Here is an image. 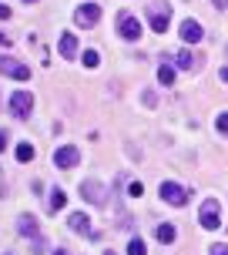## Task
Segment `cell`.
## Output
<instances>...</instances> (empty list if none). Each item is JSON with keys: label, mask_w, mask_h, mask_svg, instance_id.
<instances>
[{"label": "cell", "mask_w": 228, "mask_h": 255, "mask_svg": "<svg viewBox=\"0 0 228 255\" xmlns=\"http://www.w3.org/2000/svg\"><path fill=\"white\" fill-rule=\"evenodd\" d=\"M117 34H121L124 40H131V44H134V40L141 37V24L134 20V17H131V13H121V17H117Z\"/></svg>", "instance_id": "52a82bcc"}, {"label": "cell", "mask_w": 228, "mask_h": 255, "mask_svg": "<svg viewBox=\"0 0 228 255\" xmlns=\"http://www.w3.org/2000/svg\"><path fill=\"white\" fill-rule=\"evenodd\" d=\"M3 148H7V131H0V154H3Z\"/></svg>", "instance_id": "484cf974"}, {"label": "cell", "mask_w": 228, "mask_h": 255, "mask_svg": "<svg viewBox=\"0 0 228 255\" xmlns=\"http://www.w3.org/2000/svg\"><path fill=\"white\" fill-rule=\"evenodd\" d=\"M127 255H144V242L141 239H131L127 242Z\"/></svg>", "instance_id": "d6986e66"}, {"label": "cell", "mask_w": 228, "mask_h": 255, "mask_svg": "<svg viewBox=\"0 0 228 255\" xmlns=\"http://www.w3.org/2000/svg\"><path fill=\"white\" fill-rule=\"evenodd\" d=\"M98 64H101L98 51H84V67H98Z\"/></svg>", "instance_id": "44dd1931"}, {"label": "cell", "mask_w": 228, "mask_h": 255, "mask_svg": "<svg viewBox=\"0 0 228 255\" xmlns=\"http://www.w3.org/2000/svg\"><path fill=\"white\" fill-rule=\"evenodd\" d=\"M158 195H161L168 205H175V208L188 205V198H191V191L185 188V185H178V181H161V185H158Z\"/></svg>", "instance_id": "7a4b0ae2"}, {"label": "cell", "mask_w": 228, "mask_h": 255, "mask_svg": "<svg viewBox=\"0 0 228 255\" xmlns=\"http://www.w3.org/2000/svg\"><path fill=\"white\" fill-rule=\"evenodd\" d=\"M212 3H215L218 10H225V7H228V0H212Z\"/></svg>", "instance_id": "4316f807"}, {"label": "cell", "mask_w": 228, "mask_h": 255, "mask_svg": "<svg viewBox=\"0 0 228 255\" xmlns=\"http://www.w3.org/2000/svg\"><path fill=\"white\" fill-rule=\"evenodd\" d=\"M198 222H202V229H208V232H215L218 225H222V208H218L215 198H208V202L198 208Z\"/></svg>", "instance_id": "277c9868"}, {"label": "cell", "mask_w": 228, "mask_h": 255, "mask_svg": "<svg viewBox=\"0 0 228 255\" xmlns=\"http://www.w3.org/2000/svg\"><path fill=\"white\" fill-rule=\"evenodd\" d=\"M148 24H151L154 34H165L171 27V3L168 0H151L148 3Z\"/></svg>", "instance_id": "6da1fadb"}, {"label": "cell", "mask_w": 228, "mask_h": 255, "mask_svg": "<svg viewBox=\"0 0 228 255\" xmlns=\"http://www.w3.org/2000/svg\"><path fill=\"white\" fill-rule=\"evenodd\" d=\"M54 255H67V249H57V252H54Z\"/></svg>", "instance_id": "f1b7e54d"}, {"label": "cell", "mask_w": 228, "mask_h": 255, "mask_svg": "<svg viewBox=\"0 0 228 255\" xmlns=\"http://www.w3.org/2000/svg\"><path fill=\"white\" fill-rule=\"evenodd\" d=\"M127 195L141 198V195H144V185H141V181H131V185H127Z\"/></svg>", "instance_id": "7402d4cb"}, {"label": "cell", "mask_w": 228, "mask_h": 255, "mask_svg": "<svg viewBox=\"0 0 228 255\" xmlns=\"http://www.w3.org/2000/svg\"><path fill=\"white\" fill-rule=\"evenodd\" d=\"M17 232H20L24 239H40V232H37V218H34V215H20V218H17Z\"/></svg>", "instance_id": "8fae6325"}, {"label": "cell", "mask_w": 228, "mask_h": 255, "mask_svg": "<svg viewBox=\"0 0 228 255\" xmlns=\"http://www.w3.org/2000/svg\"><path fill=\"white\" fill-rule=\"evenodd\" d=\"M0 74H7V77H13V81H27L30 77V67H27L24 61H17V57H0Z\"/></svg>", "instance_id": "5b68a950"}, {"label": "cell", "mask_w": 228, "mask_h": 255, "mask_svg": "<svg viewBox=\"0 0 228 255\" xmlns=\"http://www.w3.org/2000/svg\"><path fill=\"white\" fill-rule=\"evenodd\" d=\"M81 198L84 202H91V205H108V188H104V181H94V178H88V181H81Z\"/></svg>", "instance_id": "3957f363"}, {"label": "cell", "mask_w": 228, "mask_h": 255, "mask_svg": "<svg viewBox=\"0 0 228 255\" xmlns=\"http://www.w3.org/2000/svg\"><path fill=\"white\" fill-rule=\"evenodd\" d=\"M24 3H37V0H24Z\"/></svg>", "instance_id": "f546056e"}, {"label": "cell", "mask_w": 228, "mask_h": 255, "mask_svg": "<svg viewBox=\"0 0 228 255\" xmlns=\"http://www.w3.org/2000/svg\"><path fill=\"white\" fill-rule=\"evenodd\" d=\"M30 158H34V144H17V161H20V165H27V161H30Z\"/></svg>", "instance_id": "e0dca14e"}, {"label": "cell", "mask_w": 228, "mask_h": 255, "mask_svg": "<svg viewBox=\"0 0 228 255\" xmlns=\"http://www.w3.org/2000/svg\"><path fill=\"white\" fill-rule=\"evenodd\" d=\"M77 161H81V151L71 148V144H64V148L54 151V165H57V168H74Z\"/></svg>", "instance_id": "9c48e42d"}, {"label": "cell", "mask_w": 228, "mask_h": 255, "mask_svg": "<svg viewBox=\"0 0 228 255\" xmlns=\"http://www.w3.org/2000/svg\"><path fill=\"white\" fill-rule=\"evenodd\" d=\"M215 128H218V134H225V138H228V111L215 118Z\"/></svg>", "instance_id": "ffe728a7"}, {"label": "cell", "mask_w": 228, "mask_h": 255, "mask_svg": "<svg viewBox=\"0 0 228 255\" xmlns=\"http://www.w3.org/2000/svg\"><path fill=\"white\" fill-rule=\"evenodd\" d=\"M218 77H222V81L228 84V67H222V71H218Z\"/></svg>", "instance_id": "83f0119b"}, {"label": "cell", "mask_w": 228, "mask_h": 255, "mask_svg": "<svg viewBox=\"0 0 228 255\" xmlns=\"http://www.w3.org/2000/svg\"><path fill=\"white\" fill-rule=\"evenodd\" d=\"M64 202H67V198H64V191H61V188H54L51 195H47V205H51V215H54V212H61V208H64Z\"/></svg>", "instance_id": "2e32d148"}, {"label": "cell", "mask_w": 228, "mask_h": 255, "mask_svg": "<svg viewBox=\"0 0 228 255\" xmlns=\"http://www.w3.org/2000/svg\"><path fill=\"white\" fill-rule=\"evenodd\" d=\"M158 81H161L165 88H171V84H175V67H171V64H158Z\"/></svg>", "instance_id": "5bb4252c"}, {"label": "cell", "mask_w": 228, "mask_h": 255, "mask_svg": "<svg viewBox=\"0 0 228 255\" xmlns=\"http://www.w3.org/2000/svg\"><path fill=\"white\" fill-rule=\"evenodd\" d=\"M67 225H71L74 232H81V235H88V239L94 235V232H91V218L84 215V212H74V215L67 218Z\"/></svg>", "instance_id": "7c38bea8"}, {"label": "cell", "mask_w": 228, "mask_h": 255, "mask_svg": "<svg viewBox=\"0 0 228 255\" xmlns=\"http://www.w3.org/2000/svg\"><path fill=\"white\" fill-rule=\"evenodd\" d=\"M74 20H77L81 27H94L98 20H101V7H98V3H84V7H77Z\"/></svg>", "instance_id": "ba28073f"}, {"label": "cell", "mask_w": 228, "mask_h": 255, "mask_svg": "<svg viewBox=\"0 0 228 255\" xmlns=\"http://www.w3.org/2000/svg\"><path fill=\"white\" fill-rule=\"evenodd\" d=\"M202 37H205V30H202L198 20H185V24H181V40H185V44H198Z\"/></svg>", "instance_id": "30bf717a"}, {"label": "cell", "mask_w": 228, "mask_h": 255, "mask_svg": "<svg viewBox=\"0 0 228 255\" xmlns=\"http://www.w3.org/2000/svg\"><path fill=\"white\" fill-rule=\"evenodd\" d=\"M141 101L148 104V108H158V98H154V91H144V94H141Z\"/></svg>", "instance_id": "603a6c76"}, {"label": "cell", "mask_w": 228, "mask_h": 255, "mask_svg": "<svg viewBox=\"0 0 228 255\" xmlns=\"http://www.w3.org/2000/svg\"><path fill=\"white\" fill-rule=\"evenodd\" d=\"M30 111H34V98L27 91H13L10 94V115L24 121V118H30Z\"/></svg>", "instance_id": "8992f818"}, {"label": "cell", "mask_w": 228, "mask_h": 255, "mask_svg": "<svg viewBox=\"0 0 228 255\" xmlns=\"http://www.w3.org/2000/svg\"><path fill=\"white\" fill-rule=\"evenodd\" d=\"M175 61H178V67H181V71H191V67H195V57H191L188 51H178Z\"/></svg>", "instance_id": "ac0fdd59"}, {"label": "cell", "mask_w": 228, "mask_h": 255, "mask_svg": "<svg viewBox=\"0 0 228 255\" xmlns=\"http://www.w3.org/2000/svg\"><path fill=\"white\" fill-rule=\"evenodd\" d=\"M154 235H158V242L171 245V242H175V225H171V222H165V225H158V232H154Z\"/></svg>", "instance_id": "9a60e30c"}, {"label": "cell", "mask_w": 228, "mask_h": 255, "mask_svg": "<svg viewBox=\"0 0 228 255\" xmlns=\"http://www.w3.org/2000/svg\"><path fill=\"white\" fill-rule=\"evenodd\" d=\"M61 54L67 57V61H74V57H77V37H74V34H61Z\"/></svg>", "instance_id": "4fadbf2b"}, {"label": "cell", "mask_w": 228, "mask_h": 255, "mask_svg": "<svg viewBox=\"0 0 228 255\" xmlns=\"http://www.w3.org/2000/svg\"><path fill=\"white\" fill-rule=\"evenodd\" d=\"M7 17H10V7H7V3H0V20H7Z\"/></svg>", "instance_id": "d4e9b609"}, {"label": "cell", "mask_w": 228, "mask_h": 255, "mask_svg": "<svg viewBox=\"0 0 228 255\" xmlns=\"http://www.w3.org/2000/svg\"><path fill=\"white\" fill-rule=\"evenodd\" d=\"M208 255H228V245L215 242V245H212V249H208Z\"/></svg>", "instance_id": "cb8c5ba5"}]
</instances>
